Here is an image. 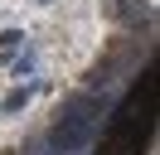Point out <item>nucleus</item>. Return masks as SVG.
Masks as SVG:
<instances>
[{
    "instance_id": "1",
    "label": "nucleus",
    "mask_w": 160,
    "mask_h": 155,
    "mask_svg": "<svg viewBox=\"0 0 160 155\" xmlns=\"http://www.w3.org/2000/svg\"><path fill=\"white\" fill-rule=\"evenodd\" d=\"M97 116H102V97H78V102L68 107V112L53 121V131H49V145L58 155H73V150H82V145L92 141V131H97Z\"/></svg>"
},
{
    "instance_id": "2",
    "label": "nucleus",
    "mask_w": 160,
    "mask_h": 155,
    "mask_svg": "<svg viewBox=\"0 0 160 155\" xmlns=\"http://www.w3.org/2000/svg\"><path fill=\"white\" fill-rule=\"evenodd\" d=\"M24 102H29V87H20V92H15V97H5V107H0V112H20Z\"/></svg>"
}]
</instances>
